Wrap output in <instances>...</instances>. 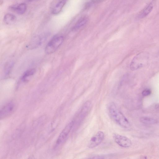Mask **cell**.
Instances as JSON below:
<instances>
[{"label":"cell","mask_w":159,"mask_h":159,"mask_svg":"<svg viewBox=\"0 0 159 159\" xmlns=\"http://www.w3.org/2000/svg\"><path fill=\"white\" fill-rule=\"evenodd\" d=\"M108 111L111 118L120 126L125 129L130 127L129 121L114 102H111L109 104Z\"/></svg>","instance_id":"6da1fadb"},{"label":"cell","mask_w":159,"mask_h":159,"mask_svg":"<svg viewBox=\"0 0 159 159\" xmlns=\"http://www.w3.org/2000/svg\"><path fill=\"white\" fill-rule=\"evenodd\" d=\"M64 40V37L62 35H57L53 36L45 48V53L49 54L54 52L61 45Z\"/></svg>","instance_id":"7a4b0ae2"},{"label":"cell","mask_w":159,"mask_h":159,"mask_svg":"<svg viewBox=\"0 0 159 159\" xmlns=\"http://www.w3.org/2000/svg\"><path fill=\"white\" fill-rule=\"evenodd\" d=\"M147 53L141 52L137 54L133 59L130 63V68L132 70H136L143 66L148 60Z\"/></svg>","instance_id":"3957f363"},{"label":"cell","mask_w":159,"mask_h":159,"mask_svg":"<svg viewBox=\"0 0 159 159\" xmlns=\"http://www.w3.org/2000/svg\"><path fill=\"white\" fill-rule=\"evenodd\" d=\"M92 106V104L90 101H87L84 103L77 115L76 121H74V125L76 124L78 126L80 124L90 111Z\"/></svg>","instance_id":"277c9868"},{"label":"cell","mask_w":159,"mask_h":159,"mask_svg":"<svg viewBox=\"0 0 159 159\" xmlns=\"http://www.w3.org/2000/svg\"><path fill=\"white\" fill-rule=\"evenodd\" d=\"M75 121L73 120L70 122L63 129L59 136L56 145H59L63 143L66 139L71 130L74 126Z\"/></svg>","instance_id":"5b68a950"},{"label":"cell","mask_w":159,"mask_h":159,"mask_svg":"<svg viewBox=\"0 0 159 159\" xmlns=\"http://www.w3.org/2000/svg\"><path fill=\"white\" fill-rule=\"evenodd\" d=\"M16 105L12 102H9L3 106L0 111V118L3 119L9 116L15 111Z\"/></svg>","instance_id":"8992f818"},{"label":"cell","mask_w":159,"mask_h":159,"mask_svg":"<svg viewBox=\"0 0 159 159\" xmlns=\"http://www.w3.org/2000/svg\"><path fill=\"white\" fill-rule=\"evenodd\" d=\"M113 138L115 142L119 146L123 148H128L132 144L131 140L127 137L118 134H114Z\"/></svg>","instance_id":"52a82bcc"},{"label":"cell","mask_w":159,"mask_h":159,"mask_svg":"<svg viewBox=\"0 0 159 159\" xmlns=\"http://www.w3.org/2000/svg\"><path fill=\"white\" fill-rule=\"evenodd\" d=\"M104 136L103 131H98L90 139L88 145L89 148H92L99 145L103 140Z\"/></svg>","instance_id":"ba28073f"},{"label":"cell","mask_w":159,"mask_h":159,"mask_svg":"<svg viewBox=\"0 0 159 159\" xmlns=\"http://www.w3.org/2000/svg\"><path fill=\"white\" fill-rule=\"evenodd\" d=\"M66 1V0H61L58 2L52 9V13L53 15H57L59 14L65 5Z\"/></svg>","instance_id":"9c48e42d"},{"label":"cell","mask_w":159,"mask_h":159,"mask_svg":"<svg viewBox=\"0 0 159 159\" xmlns=\"http://www.w3.org/2000/svg\"><path fill=\"white\" fill-rule=\"evenodd\" d=\"M35 72V70L34 68L30 69L26 71L22 76L21 80L24 82H27L29 79L34 74Z\"/></svg>","instance_id":"30bf717a"},{"label":"cell","mask_w":159,"mask_h":159,"mask_svg":"<svg viewBox=\"0 0 159 159\" xmlns=\"http://www.w3.org/2000/svg\"><path fill=\"white\" fill-rule=\"evenodd\" d=\"M13 9L17 13L20 15L24 14L27 9V6L25 3H21L17 6L12 7Z\"/></svg>","instance_id":"8fae6325"},{"label":"cell","mask_w":159,"mask_h":159,"mask_svg":"<svg viewBox=\"0 0 159 159\" xmlns=\"http://www.w3.org/2000/svg\"><path fill=\"white\" fill-rule=\"evenodd\" d=\"M16 20V16L13 14L8 13L4 17V22L7 24H11L14 23Z\"/></svg>","instance_id":"7c38bea8"},{"label":"cell","mask_w":159,"mask_h":159,"mask_svg":"<svg viewBox=\"0 0 159 159\" xmlns=\"http://www.w3.org/2000/svg\"><path fill=\"white\" fill-rule=\"evenodd\" d=\"M153 8V5L152 3H150L140 12L139 17L143 18L147 16L152 11Z\"/></svg>","instance_id":"4fadbf2b"},{"label":"cell","mask_w":159,"mask_h":159,"mask_svg":"<svg viewBox=\"0 0 159 159\" xmlns=\"http://www.w3.org/2000/svg\"><path fill=\"white\" fill-rule=\"evenodd\" d=\"M140 120L141 122L145 124H154L157 122V120L155 119L147 117H141Z\"/></svg>","instance_id":"5bb4252c"},{"label":"cell","mask_w":159,"mask_h":159,"mask_svg":"<svg viewBox=\"0 0 159 159\" xmlns=\"http://www.w3.org/2000/svg\"><path fill=\"white\" fill-rule=\"evenodd\" d=\"M87 22V19L86 18H83L81 19L75 24L74 28V29L76 30L78 29L85 25Z\"/></svg>","instance_id":"9a60e30c"},{"label":"cell","mask_w":159,"mask_h":159,"mask_svg":"<svg viewBox=\"0 0 159 159\" xmlns=\"http://www.w3.org/2000/svg\"><path fill=\"white\" fill-rule=\"evenodd\" d=\"M151 90L149 89H144L142 92V94L144 96H147L149 95L151 93Z\"/></svg>","instance_id":"2e32d148"},{"label":"cell","mask_w":159,"mask_h":159,"mask_svg":"<svg viewBox=\"0 0 159 159\" xmlns=\"http://www.w3.org/2000/svg\"><path fill=\"white\" fill-rule=\"evenodd\" d=\"M106 156L104 155H96L91 156L89 158L91 159H105L106 158Z\"/></svg>","instance_id":"e0dca14e"}]
</instances>
